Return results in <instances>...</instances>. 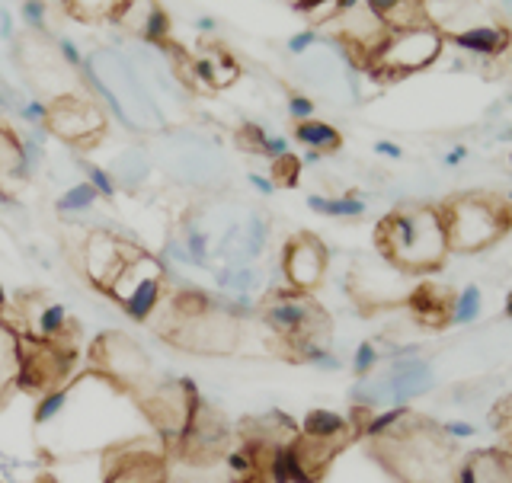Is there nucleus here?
I'll use <instances>...</instances> for the list:
<instances>
[{
	"label": "nucleus",
	"instance_id": "473e14b6",
	"mask_svg": "<svg viewBox=\"0 0 512 483\" xmlns=\"http://www.w3.org/2000/svg\"><path fill=\"white\" fill-rule=\"evenodd\" d=\"M368 10H372L381 23H391L394 29H400L404 23H400V10L407 7V0H365Z\"/></svg>",
	"mask_w": 512,
	"mask_h": 483
},
{
	"label": "nucleus",
	"instance_id": "1a4fd4ad",
	"mask_svg": "<svg viewBox=\"0 0 512 483\" xmlns=\"http://www.w3.org/2000/svg\"><path fill=\"white\" fill-rule=\"evenodd\" d=\"M42 125L77 151H93L106 138V112L87 93H64L45 103Z\"/></svg>",
	"mask_w": 512,
	"mask_h": 483
},
{
	"label": "nucleus",
	"instance_id": "20e7f679",
	"mask_svg": "<svg viewBox=\"0 0 512 483\" xmlns=\"http://www.w3.org/2000/svg\"><path fill=\"white\" fill-rule=\"evenodd\" d=\"M90 74L96 80V90H100L106 100L112 103V109L119 112V119L125 125L138 128H157L164 125L160 112L154 109V103L144 93L138 74L128 68L125 58H119V52H109V48H100V52L90 55Z\"/></svg>",
	"mask_w": 512,
	"mask_h": 483
},
{
	"label": "nucleus",
	"instance_id": "8fccbe9b",
	"mask_svg": "<svg viewBox=\"0 0 512 483\" xmlns=\"http://www.w3.org/2000/svg\"><path fill=\"white\" fill-rule=\"evenodd\" d=\"M506 202H509V205H512V192H509V199H506Z\"/></svg>",
	"mask_w": 512,
	"mask_h": 483
},
{
	"label": "nucleus",
	"instance_id": "423d86ee",
	"mask_svg": "<svg viewBox=\"0 0 512 483\" xmlns=\"http://www.w3.org/2000/svg\"><path fill=\"white\" fill-rule=\"evenodd\" d=\"M106 295L119 304L125 317H132L135 324H148L160 301L167 298V266L148 250H135L128 256L122 272L106 288Z\"/></svg>",
	"mask_w": 512,
	"mask_h": 483
},
{
	"label": "nucleus",
	"instance_id": "79ce46f5",
	"mask_svg": "<svg viewBox=\"0 0 512 483\" xmlns=\"http://www.w3.org/2000/svg\"><path fill=\"white\" fill-rule=\"evenodd\" d=\"M464 157H468V148H461V144H458V148H452V151L445 154V164H448V167H458Z\"/></svg>",
	"mask_w": 512,
	"mask_h": 483
},
{
	"label": "nucleus",
	"instance_id": "2f4dec72",
	"mask_svg": "<svg viewBox=\"0 0 512 483\" xmlns=\"http://www.w3.org/2000/svg\"><path fill=\"white\" fill-rule=\"evenodd\" d=\"M381 362V352L375 343H359L356 356H352V372H356L359 378H368L375 372V365Z\"/></svg>",
	"mask_w": 512,
	"mask_h": 483
},
{
	"label": "nucleus",
	"instance_id": "ddd939ff",
	"mask_svg": "<svg viewBox=\"0 0 512 483\" xmlns=\"http://www.w3.org/2000/svg\"><path fill=\"white\" fill-rule=\"evenodd\" d=\"M16 327L32 343L74 346L77 336V324L68 314V308L42 292H23L16 298Z\"/></svg>",
	"mask_w": 512,
	"mask_h": 483
},
{
	"label": "nucleus",
	"instance_id": "39448f33",
	"mask_svg": "<svg viewBox=\"0 0 512 483\" xmlns=\"http://www.w3.org/2000/svg\"><path fill=\"white\" fill-rule=\"evenodd\" d=\"M260 317L269 327V333L292 356L301 343H324L330 330V317L324 314V308L311 295L295 292V288H276V292H269L260 304Z\"/></svg>",
	"mask_w": 512,
	"mask_h": 483
},
{
	"label": "nucleus",
	"instance_id": "4c0bfd02",
	"mask_svg": "<svg viewBox=\"0 0 512 483\" xmlns=\"http://www.w3.org/2000/svg\"><path fill=\"white\" fill-rule=\"evenodd\" d=\"M493 420H496V426H500L506 436H512V394L503 400L500 407H496V413H493Z\"/></svg>",
	"mask_w": 512,
	"mask_h": 483
},
{
	"label": "nucleus",
	"instance_id": "a18cd8bd",
	"mask_svg": "<svg viewBox=\"0 0 512 483\" xmlns=\"http://www.w3.org/2000/svg\"><path fill=\"white\" fill-rule=\"evenodd\" d=\"M7 308H10V304H7V292H4V285H0V317L7 314Z\"/></svg>",
	"mask_w": 512,
	"mask_h": 483
},
{
	"label": "nucleus",
	"instance_id": "a211bd4d",
	"mask_svg": "<svg viewBox=\"0 0 512 483\" xmlns=\"http://www.w3.org/2000/svg\"><path fill=\"white\" fill-rule=\"evenodd\" d=\"M192 64V87L202 90H224L231 87L240 77V64L228 55L224 45H199L196 52L189 55Z\"/></svg>",
	"mask_w": 512,
	"mask_h": 483
},
{
	"label": "nucleus",
	"instance_id": "6ab92c4d",
	"mask_svg": "<svg viewBox=\"0 0 512 483\" xmlns=\"http://www.w3.org/2000/svg\"><path fill=\"white\" fill-rule=\"evenodd\" d=\"M116 26H122L132 36L151 42V45H167L170 36V16L167 10L157 4V0H128L125 10L119 13Z\"/></svg>",
	"mask_w": 512,
	"mask_h": 483
},
{
	"label": "nucleus",
	"instance_id": "9d476101",
	"mask_svg": "<svg viewBox=\"0 0 512 483\" xmlns=\"http://www.w3.org/2000/svg\"><path fill=\"white\" fill-rule=\"evenodd\" d=\"M442 32L436 26H429L426 20L394 29L388 39L378 45V52L372 55V71L388 74V77H404L413 71H423L426 64H432L442 52Z\"/></svg>",
	"mask_w": 512,
	"mask_h": 483
},
{
	"label": "nucleus",
	"instance_id": "2eb2a0df",
	"mask_svg": "<svg viewBox=\"0 0 512 483\" xmlns=\"http://www.w3.org/2000/svg\"><path fill=\"white\" fill-rule=\"evenodd\" d=\"M138 250V244L125 240L112 231H90L80 244V269L84 276L93 282V288H100L106 295V288L116 282V276L122 272V266L128 263V256Z\"/></svg>",
	"mask_w": 512,
	"mask_h": 483
},
{
	"label": "nucleus",
	"instance_id": "5701e85b",
	"mask_svg": "<svg viewBox=\"0 0 512 483\" xmlns=\"http://www.w3.org/2000/svg\"><path fill=\"white\" fill-rule=\"evenodd\" d=\"M452 42L461 48V52H471V55H500L509 48L512 36L506 26L480 23L474 29H464L458 36H452Z\"/></svg>",
	"mask_w": 512,
	"mask_h": 483
},
{
	"label": "nucleus",
	"instance_id": "f257e3e1",
	"mask_svg": "<svg viewBox=\"0 0 512 483\" xmlns=\"http://www.w3.org/2000/svg\"><path fill=\"white\" fill-rule=\"evenodd\" d=\"M58 420L71 423V429L64 426L61 436V448L68 452L122 445L144 436V426H148L138 400L100 372H87L64 384V407L52 423Z\"/></svg>",
	"mask_w": 512,
	"mask_h": 483
},
{
	"label": "nucleus",
	"instance_id": "72a5a7b5",
	"mask_svg": "<svg viewBox=\"0 0 512 483\" xmlns=\"http://www.w3.org/2000/svg\"><path fill=\"white\" fill-rule=\"evenodd\" d=\"M237 141H240V148H247L250 154H266V141L269 135L263 132L260 125H244L237 132Z\"/></svg>",
	"mask_w": 512,
	"mask_h": 483
},
{
	"label": "nucleus",
	"instance_id": "f8f14e48",
	"mask_svg": "<svg viewBox=\"0 0 512 483\" xmlns=\"http://www.w3.org/2000/svg\"><path fill=\"white\" fill-rule=\"evenodd\" d=\"M74 365H77L74 346L32 343L23 336V362H20V375H16V388L42 397L48 391L61 388V384H68Z\"/></svg>",
	"mask_w": 512,
	"mask_h": 483
},
{
	"label": "nucleus",
	"instance_id": "dca6fc26",
	"mask_svg": "<svg viewBox=\"0 0 512 483\" xmlns=\"http://www.w3.org/2000/svg\"><path fill=\"white\" fill-rule=\"evenodd\" d=\"M282 276L288 288L311 295L327 276V247L311 231H301L282 250Z\"/></svg>",
	"mask_w": 512,
	"mask_h": 483
},
{
	"label": "nucleus",
	"instance_id": "49530a36",
	"mask_svg": "<svg viewBox=\"0 0 512 483\" xmlns=\"http://www.w3.org/2000/svg\"><path fill=\"white\" fill-rule=\"evenodd\" d=\"M36 483H58V480H55L52 474H39V477H36Z\"/></svg>",
	"mask_w": 512,
	"mask_h": 483
},
{
	"label": "nucleus",
	"instance_id": "ea45409f",
	"mask_svg": "<svg viewBox=\"0 0 512 483\" xmlns=\"http://www.w3.org/2000/svg\"><path fill=\"white\" fill-rule=\"evenodd\" d=\"M314 39H317V32L314 29H304V32H298V36H292L288 39V48L298 55V52H308V45H314Z\"/></svg>",
	"mask_w": 512,
	"mask_h": 483
},
{
	"label": "nucleus",
	"instance_id": "e433bc0d",
	"mask_svg": "<svg viewBox=\"0 0 512 483\" xmlns=\"http://www.w3.org/2000/svg\"><path fill=\"white\" fill-rule=\"evenodd\" d=\"M288 112H292V119L304 122V119H311L314 103L308 100V96H292V100H288Z\"/></svg>",
	"mask_w": 512,
	"mask_h": 483
},
{
	"label": "nucleus",
	"instance_id": "c756f323",
	"mask_svg": "<svg viewBox=\"0 0 512 483\" xmlns=\"http://www.w3.org/2000/svg\"><path fill=\"white\" fill-rule=\"evenodd\" d=\"M477 317H480V288L468 285L452 301V320H455V324H474Z\"/></svg>",
	"mask_w": 512,
	"mask_h": 483
},
{
	"label": "nucleus",
	"instance_id": "7c9ffc66",
	"mask_svg": "<svg viewBox=\"0 0 512 483\" xmlns=\"http://www.w3.org/2000/svg\"><path fill=\"white\" fill-rule=\"evenodd\" d=\"M298 176H301V160L292 151L272 160V186L292 189V186H298Z\"/></svg>",
	"mask_w": 512,
	"mask_h": 483
},
{
	"label": "nucleus",
	"instance_id": "f704fd0d",
	"mask_svg": "<svg viewBox=\"0 0 512 483\" xmlns=\"http://www.w3.org/2000/svg\"><path fill=\"white\" fill-rule=\"evenodd\" d=\"M87 176H90L87 183L96 189V196H106V199H109V196H116V180H112V176H109L106 170L90 167V170H87Z\"/></svg>",
	"mask_w": 512,
	"mask_h": 483
},
{
	"label": "nucleus",
	"instance_id": "37998d69",
	"mask_svg": "<svg viewBox=\"0 0 512 483\" xmlns=\"http://www.w3.org/2000/svg\"><path fill=\"white\" fill-rule=\"evenodd\" d=\"M250 183H253L256 189H260V192H263V196H269V192H272V189H276V186H272V180H263V176H260V173H250Z\"/></svg>",
	"mask_w": 512,
	"mask_h": 483
},
{
	"label": "nucleus",
	"instance_id": "412c9836",
	"mask_svg": "<svg viewBox=\"0 0 512 483\" xmlns=\"http://www.w3.org/2000/svg\"><path fill=\"white\" fill-rule=\"evenodd\" d=\"M452 301L455 298H448L442 288H436L432 282L413 288L410 298H407L413 320L423 327H445L448 320H452Z\"/></svg>",
	"mask_w": 512,
	"mask_h": 483
},
{
	"label": "nucleus",
	"instance_id": "de8ad7c7",
	"mask_svg": "<svg viewBox=\"0 0 512 483\" xmlns=\"http://www.w3.org/2000/svg\"><path fill=\"white\" fill-rule=\"evenodd\" d=\"M506 317L512 320V292H509V298H506Z\"/></svg>",
	"mask_w": 512,
	"mask_h": 483
},
{
	"label": "nucleus",
	"instance_id": "bb28decb",
	"mask_svg": "<svg viewBox=\"0 0 512 483\" xmlns=\"http://www.w3.org/2000/svg\"><path fill=\"white\" fill-rule=\"evenodd\" d=\"M308 205L317 215H330V218H359L365 215V202L359 196H340V199H327V196H311Z\"/></svg>",
	"mask_w": 512,
	"mask_h": 483
},
{
	"label": "nucleus",
	"instance_id": "cd10ccee",
	"mask_svg": "<svg viewBox=\"0 0 512 483\" xmlns=\"http://www.w3.org/2000/svg\"><path fill=\"white\" fill-rule=\"evenodd\" d=\"M109 176H116V183L122 186H138L144 176H148V160H144L141 151H128L116 160V167H112Z\"/></svg>",
	"mask_w": 512,
	"mask_h": 483
},
{
	"label": "nucleus",
	"instance_id": "c03bdc74",
	"mask_svg": "<svg viewBox=\"0 0 512 483\" xmlns=\"http://www.w3.org/2000/svg\"><path fill=\"white\" fill-rule=\"evenodd\" d=\"M455 483H477V480H474V474H471V468H468V461H461V464H458Z\"/></svg>",
	"mask_w": 512,
	"mask_h": 483
},
{
	"label": "nucleus",
	"instance_id": "09e8293b",
	"mask_svg": "<svg viewBox=\"0 0 512 483\" xmlns=\"http://www.w3.org/2000/svg\"><path fill=\"white\" fill-rule=\"evenodd\" d=\"M500 138H503V141H512V128H506V132H500Z\"/></svg>",
	"mask_w": 512,
	"mask_h": 483
},
{
	"label": "nucleus",
	"instance_id": "f03ea898",
	"mask_svg": "<svg viewBox=\"0 0 512 483\" xmlns=\"http://www.w3.org/2000/svg\"><path fill=\"white\" fill-rule=\"evenodd\" d=\"M375 244L384 260L407 276H423V272L439 269L448 253L442 208H397L378 221Z\"/></svg>",
	"mask_w": 512,
	"mask_h": 483
},
{
	"label": "nucleus",
	"instance_id": "0eeeda50",
	"mask_svg": "<svg viewBox=\"0 0 512 483\" xmlns=\"http://www.w3.org/2000/svg\"><path fill=\"white\" fill-rule=\"evenodd\" d=\"M135 400L144 420L154 429V436H160V442L170 452L173 442L186 432L192 413L199 407V391L189 378H157L151 388L135 394Z\"/></svg>",
	"mask_w": 512,
	"mask_h": 483
},
{
	"label": "nucleus",
	"instance_id": "58836bf2",
	"mask_svg": "<svg viewBox=\"0 0 512 483\" xmlns=\"http://www.w3.org/2000/svg\"><path fill=\"white\" fill-rule=\"evenodd\" d=\"M474 432H477V429H474L471 423H445V426H442V436H445V439H471Z\"/></svg>",
	"mask_w": 512,
	"mask_h": 483
},
{
	"label": "nucleus",
	"instance_id": "4be33fe9",
	"mask_svg": "<svg viewBox=\"0 0 512 483\" xmlns=\"http://www.w3.org/2000/svg\"><path fill=\"white\" fill-rule=\"evenodd\" d=\"M23 362V336L13 324L0 317V407L7 404L16 391V375H20Z\"/></svg>",
	"mask_w": 512,
	"mask_h": 483
},
{
	"label": "nucleus",
	"instance_id": "aec40b11",
	"mask_svg": "<svg viewBox=\"0 0 512 483\" xmlns=\"http://www.w3.org/2000/svg\"><path fill=\"white\" fill-rule=\"evenodd\" d=\"M301 436L311 439V442H320V445H330V448H336V452H340V448L352 436H356V426H352L346 416H340V413L317 407V410H311L308 416H304Z\"/></svg>",
	"mask_w": 512,
	"mask_h": 483
},
{
	"label": "nucleus",
	"instance_id": "c9c22d12",
	"mask_svg": "<svg viewBox=\"0 0 512 483\" xmlns=\"http://www.w3.org/2000/svg\"><path fill=\"white\" fill-rule=\"evenodd\" d=\"M23 16H26V23L32 29H42L45 26V4H42V0H26V4H23Z\"/></svg>",
	"mask_w": 512,
	"mask_h": 483
},
{
	"label": "nucleus",
	"instance_id": "6e6552de",
	"mask_svg": "<svg viewBox=\"0 0 512 483\" xmlns=\"http://www.w3.org/2000/svg\"><path fill=\"white\" fill-rule=\"evenodd\" d=\"M90 362L93 372L106 375L109 381H116L122 391L128 394H141L144 388H151L157 381L154 362L144 352L138 340H132L122 330H103L96 340L90 343Z\"/></svg>",
	"mask_w": 512,
	"mask_h": 483
},
{
	"label": "nucleus",
	"instance_id": "9b49d317",
	"mask_svg": "<svg viewBox=\"0 0 512 483\" xmlns=\"http://www.w3.org/2000/svg\"><path fill=\"white\" fill-rule=\"evenodd\" d=\"M13 55L20 61L29 84L45 96V103L58 100L64 93H84V90H71V84L80 87V77L74 74L71 64L61 58L58 48L45 36H39V32H26V36L16 39Z\"/></svg>",
	"mask_w": 512,
	"mask_h": 483
},
{
	"label": "nucleus",
	"instance_id": "b1692460",
	"mask_svg": "<svg viewBox=\"0 0 512 483\" xmlns=\"http://www.w3.org/2000/svg\"><path fill=\"white\" fill-rule=\"evenodd\" d=\"M64 4V13L71 16V20L77 23H112L116 26L119 13L125 10L128 0H61Z\"/></svg>",
	"mask_w": 512,
	"mask_h": 483
},
{
	"label": "nucleus",
	"instance_id": "a878e982",
	"mask_svg": "<svg viewBox=\"0 0 512 483\" xmlns=\"http://www.w3.org/2000/svg\"><path fill=\"white\" fill-rule=\"evenodd\" d=\"M212 464H192V461H167V483H231V477L224 474V468H215Z\"/></svg>",
	"mask_w": 512,
	"mask_h": 483
},
{
	"label": "nucleus",
	"instance_id": "a19ab883",
	"mask_svg": "<svg viewBox=\"0 0 512 483\" xmlns=\"http://www.w3.org/2000/svg\"><path fill=\"white\" fill-rule=\"evenodd\" d=\"M375 151H378V154H384V157H394V160L404 157V151H400L394 141H378V144H375Z\"/></svg>",
	"mask_w": 512,
	"mask_h": 483
},
{
	"label": "nucleus",
	"instance_id": "3c124183",
	"mask_svg": "<svg viewBox=\"0 0 512 483\" xmlns=\"http://www.w3.org/2000/svg\"><path fill=\"white\" fill-rule=\"evenodd\" d=\"M509 10H512V0H509Z\"/></svg>",
	"mask_w": 512,
	"mask_h": 483
},
{
	"label": "nucleus",
	"instance_id": "393cba45",
	"mask_svg": "<svg viewBox=\"0 0 512 483\" xmlns=\"http://www.w3.org/2000/svg\"><path fill=\"white\" fill-rule=\"evenodd\" d=\"M295 138L304 144V148H311L317 154H333V151H340V144H343V135L336 132L330 122H317V119L298 122Z\"/></svg>",
	"mask_w": 512,
	"mask_h": 483
},
{
	"label": "nucleus",
	"instance_id": "7ed1b4c3",
	"mask_svg": "<svg viewBox=\"0 0 512 483\" xmlns=\"http://www.w3.org/2000/svg\"><path fill=\"white\" fill-rule=\"evenodd\" d=\"M452 253H480L512 228V205L496 196H458L442 208Z\"/></svg>",
	"mask_w": 512,
	"mask_h": 483
},
{
	"label": "nucleus",
	"instance_id": "f3484780",
	"mask_svg": "<svg viewBox=\"0 0 512 483\" xmlns=\"http://www.w3.org/2000/svg\"><path fill=\"white\" fill-rule=\"evenodd\" d=\"M29 144L16 135V128L0 119V202H13V196L29 180Z\"/></svg>",
	"mask_w": 512,
	"mask_h": 483
},
{
	"label": "nucleus",
	"instance_id": "4468645a",
	"mask_svg": "<svg viewBox=\"0 0 512 483\" xmlns=\"http://www.w3.org/2000/svg\"><path fill=\"white\" fill-rule=\"evenodd\" d=\"M404 279H407V272H400L381 256V260H365L352 269L349 292L362 308H388V304L410 298V288Z\"/></svg>",
	"mask_w": 512,
	"mask_h": 483
},
{
	"label": "nucleus",
	"instance_id": "c85d7f7f",
	"mask_svg": "<svg viewBox=\"0 0 512 483\" xmlns=\"http://www.w3.org/2000/svg\"><path fill=\"white\" fill-rule=\"evenodd\" d=\"M96 189L90 183H77L71 186L68 192H61V199H58V212L61 215H77V212H87V208L96 205Z\"/></svg>",
	"mask_w": 512,
	"mask_h": 483
}]
</instances>
